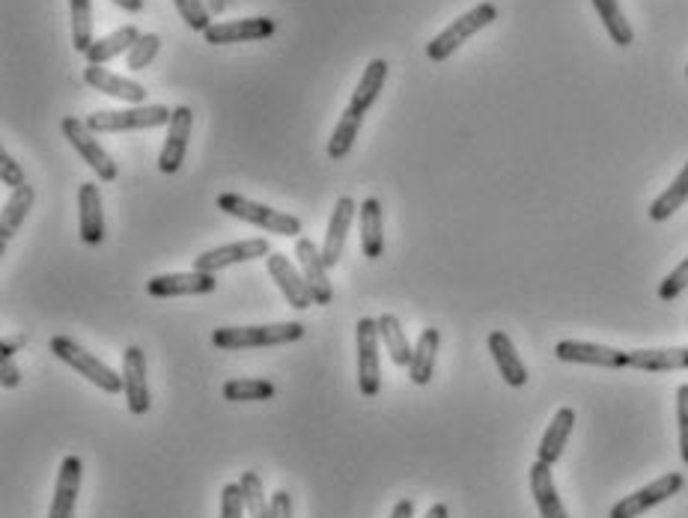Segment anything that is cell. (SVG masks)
<instances>
[{
  "instance_id": "obj_23",
  "label": "cell",
  "mask_w": 688,
  "mask_h": 518,
  "mask_svg": "<svg viewBox=\"0 0 688 518\" xmlns=\"http://www.w3.org/2000/svg\"><path fill=\"white\" fill-rule=\"evenodd\" d=\"M490 352H492V360H495V367H498L501 379L507 381L509 388H522V385H528V367L522 364L519 352H516L513 339H509L504 331H492Z\"/></svg>"
},
{
  "instance_id": "obj_16",
  "label": "cell",
  "mask_w": 688,
  "mask_h": 518,
  "mask_svg": "<svg viewBox=\"0 0 688 518\" xmlns=\"http://www.w3.org/2000/svg\"><path fill=\"white\" fill-rule=\"evenodd\" d=\"M266 269H269V278L278 283V290L283 292L287 304L295 310L313 307V295H310L308 280L301 271H295V266L290 262V257L283 253H269L266 257Z\"/></svg>"
},
{
  "instance_id": "obj_44",
  "label": "cell",
  "mask_w": 688,
  "mask_h": 518,
  "mask_svg": "<svg viewBox=\"0 0 688 518\" xmlns=\"http://www.w3.org/2000/svg\"><path fill=\"white\" fill-rule=\"evenodd\" d=\"M271 518H292L290 492H275L271 495Z\"/></svg>"
},
{
  "instance_id": "obj_9",
  "label": "cell",
  "mask_w": 688,
  "mask_h": 518,
  "mask_svg": "<svg viewBox=\"0 0 688 518\" xmlns=\"http://www.w3.org/2000/svg\"><path fill=\"white\" fill-rule=\"evenodd\" d=\"M269 253L271 250L266 239L229 241V245H221V248H212L206 250V253H200V257L194 259V269L206 271V274H218L221 269L241 266V262H250V259H266Z\"/></svg>"
},
{
  "instance_id": "obj_34",
  "label": "cell",
  "mask_w": 688,
  "mask_h": 518,
  "mask_svg": "<svg viewBox=\"0 0 688 518\" xmlns=\"http://www.w3.org/2000/svg\"><path fill=\"white\" fill-rule=\"evenodd\" d=\"M241 495H245V507L248 518H271V498H266V486L257 471H245L239 477Z\"/></svg>"
},
{
  "instance_id": "obj_42",
  "label": "cell",
  "mask_w": 688,
  "mask_h": 518,
  "mask_svg": "<svg viewBox=\"0 0 688 518\" xmlns=\"http://www.w3.org/2000/svg\"><path fill=\"white\" fill-rule=\"evenodd\" d=\"M0 182L12 191L24 185V173H21L19 161L12 159L10 152H0Z\"/></svg>"
},
{
  "instance_id": "obj_45",
  "label": "cell",
  "mask_w": 688,
  "mask_h": 518,
  "mask_svg": "<svg viewBox=\"0 0 688 518\" xmlns=\"http://www.w3.org/2000/svg\"><path fill=\"white\" fill-rule=\"evenodd\" d=\"M24 343H28V337H15V339L7 337L3 343H0V358H15V352H19Z\"/></svg>"
},
{
  "instance_id": "obj_17",
  "label": "cell",
  "mask_w": 688,
  "mask_h": 518,
  "mask_svg": "<svg viewBox=\"0 0 688 518\" xmlns=\"http://www.w3.org/2000/svg\"><path fill=\"white\" fill-rule=\"evenodd\" d=\"M358 215V206L352 197H340L334 203V212H331L329 229H325V239H322V257L329 262V269L340 266L343 259V250H346V239H350L352 220Z\"/></svg>"
},
{
  "instance_id": "obj_26",
  "label": "cell",
  "mask_w": 688,
  "mask_h": 518,
  "mask_svg": "<svg viewBox=\"0 0 688 518\" xmlns=\"http://www.w3.org/2000/svg\"><path fill=\"white\" fill-rule=\"evenodd\" d=\"M140 40V31L135 24H126L120 31L108 33V36H101L90 45V48L84 51V57H87V66H105L110 63L114 57H120V54H129L135 48V42Z\"/></svg>"
},
{
  "instance_id": "obj_47",
  "label": "cell",
  "mask_w": 688,
  "mask_h": 518,
  "mask_svg": "<svg viewBox=\"0 0 688 518\" xmlns=\"http://www.w3.org/2000/svg\"><path fill=\"white\" fill-rule=\"evenodd\" d=\"M110 3H117V7H120V10H126V12L143 10V0H110Z\"/></svg>"
},
{
  "instance_id": "obj_37",
  "label": "cell",
  "mask_w": 688,
  "mask_h": 518,
  "mask_svg": "<svg viewBox=\"0 0 688 518\" xmlns=\"http://www.w3.org/2000/svg\"><path fill=\"white\" fill-rule=\"evenodd\" d=\"M159 48H161L159 33H140V40L135 42V48L126 54V61H129V69L131 72L147 69V66H150V63L159 57Z\"/></svg>"
},
{
  "instance_id": "obj_38",
  "label": "cell",
  "mask_w": 688,
  "mask_h": 518,
  "mask_svg": "<svg viewBox=\"0 0 688 518\" xmlns=\"http://www.w3.org/2000/svg\"><path fill=\"white\" fill-rule=\"evenodd\" d=\"M173 7H176V12H180L182 21L189 24L191 31L206 33L212 24H215V21L209 19V10H206L203 0H173Z\"/></svg>"
},
{
  "instance_id": "obj_19",
  "label": "cell",
  "mask_w": 688,
  "mask_h": 518,
  "mask_svg": "<svg viewBox=\"0 0 688 518\" xmlns=\"http://www.w3.org/2000/svg\"><path fill=\"white\" fill-rule=\"evenodd\" d=\"M84 84L96 93H105L110 99L126 101V105H143V99H147V87L143 84L105 69V66H87L84 69Z\"/></svg>"
},
{
  "instance_id": "obj_3",
  "label": "cell",
  "mask_w": 688,
  "mask_h": 518,
  "mask_svg": "<svg viewBox=\"0 0 688 518\" xmlns=\"http://www.w3.org/2000/svg\"><path fill=\"white\" fill-rule=\"evenodd\" d=\"M495 19H498V7H495V3H477L474 10H469L465 15H459L456 21H450L439 36L429 40L427 57L436 63L448 61V57H453L471 36H477L480 31H486Z\"/></svg>"
},
{
  "instance_id": "obj_11",
  "label": "cell",
  "mask_w": 688,
  "mask_h": 518,
  "mask_svg": "<svg viewBox=\"0 0 688 518\" xmlns=\"http://www.w3.org/2000/svg\"><path fill=\"white\" fill-rule=\"evenodd\" d=\"M295 259H299L301 274H304V280H308L313 304L329 307L331 301H334V290H331L329 262H325V257H322L320 245L310 239H299L295 241Z\"/></svg>"
},
{
  "instance_id": "obj_33",
  "label": "cell",
  "mask_w": 688,
  "mask_h": 518,
  "mask_svg": "<svg viewBox=\"0 0 688 518\" xmlns=\"http://www.w3.org/2000/svg\"><path fill=\"white\" fill-rule=\"evenodd\" d=\"M72 12V48L84 54L93 42V0H69Z\"/></svg>"
},
{
  "instance_id": "obj_14",
  "label": "cell",
  "mask_w": 688,
  "mask_h": 518,
  "mask_svg": "<svg viewBox=\"0 0 688 518\" xmlns=\"http://www.w3.org/2000/svg\"><path fill=\"white\" fill-rule=\"evenodd\" d=\"M275 31H278V21H271L269 15H257V19L215 21L209 31L203 33V40L209 45H236V42L269 40Z\"/></svg>"
},
{
  "instance_id": "obj_27",
  "label": "cell",
  "mask_w": 688,
  "mask_h": 518,
  "mask_svg": "<svg viewBox=\"0 0 688 518\" xmlns=\"http://www.w3.org/2000/svg\"><path fill=\"white\" fill-rule=\"evenodd\" d=\"M441 334L439 328H423V334L415 343V355H411L409 364V379L418 385V388H427L432 376H436V355H439Z\"/></svg>"
},
{
  "instance_id": "obj_39",
  "label": "cell",
  "mask_w": 688,
  "mask_h": 518,
  "mask_svg": "<svg viewBox=\"0 0 688 518\" xmlns=\"http://www.w3.org/2000/svg\"><path fill=\"white\" fill-rule=\"evenodd\" d=\"M688 290V257L679 262L677 269L670 271L668 278L658 283V299L662 301H674L677 295Z\"/></svg>"
},
{
  "instance_id": "obj_40",
  "label": "cell",
  "mask_w": 688,
  "mask_h": 518,
  "mask_svg": "<svg viewBox=\"0 0 688 518\" xmlns=\"http://www.w3.org/2000/svg\"><path fill=\"white\" fill-rule=\"evenodd\" d=\"M245 495L239 483H227L221 488V518H245Z\"/></svg>"
},
{
  "instance_id": "obj_49",
  "label": "cell",
  "mask_w": 688,
  "mask_h": 518,
  "mask_svg": "<svg viewBox=\"0 0 688 518\" xmlns=\"http://www.w3.org/2000/svg\"><path fill=\"white\" fill-rule=\"evenodd\" d=\"M686 75H688V66H686Z\"/></svg>"
},
{
  "instance_id": "obj_6",
  "label": "cell",
  "mask_w": 688,
  "mask_h": 518,
  "mask_svg": "<svg viewBox=\"0 0 688 518\" xmlns=\"http://www.w3.org/2000/svg\"><path fill=\"white\" fill-rule=\"evenodd\" d=\"M379 320L361 316L355 325V346H358V388L367 399L379 397L381 373H379Z\"/></svg>"
},
{
  "instance_id": "obj_20",
  "label": "cell",
  "mask_w": 688,
  "mask_h": 518,
  "mask_svg": "<svg viewBox=\"0 0 688 518\" xmlns=\"http://www.w3.org/2000/svg\"><path fill=\"white\" fill-rule=\"evenodd\" d=\"M78 229L84 245L105 241V209H101V191L96 182H84L78 188Z\"/></svg>"
},
{
  "instance_id": "obj_2",
  "label": "cell",
  "mask_w": 688,
  "mask_h": 518,
  "mask_svg": "<svg viewBox=\"0 0 688 518\" xmlns=\"http://www.w3.org/2000/svg\"><path fill=\"white\" fill-rule=\"evenodd\" d=\"M218 209L229 218H239L245 224H254V227L266 229L271 236H287V239H295L301 236V220L290 212H278L266 206V203H257V199L241 197V194H221Z\"/></svg>"
},
{
  "instance_id": "obj_10",
  "label": "cell",
  "mask_w": 688,
  "mask_h": 518,
  "mask_svg": "<svg viewBox=\"0 0 688 518\" xmlns=\"http://www.w3.org/2000/svg\"><path fill=\"white\" fill-rule=\"evenodd\" d=\"M122 393L131 414H147L152 406L150 381H147V355L140 346H129L122 352Z\"/></svg>"
},
{
  "instance_id": "obj_12",
  "label": "cell",
  "mask_w": 688,
  "mask_h": 518,
  "mask_svg": "<svg viewBox=\"0 0 688 518\" xmlns=\"http://www.w3.org/2000/svg\"><path fill=\"white\" fill-rule=\"evenodd\" d=\"M191 129H194V110L189 105H180L173 108L168 122V138H164V147L159 152V170L161 173H180L182 161H185V152H189V138Z\"/></svg>"
},
{
  "instance_id": "obj_22",
  "label": "cell",
  "mask_w": 688,
  "mask_h": 518,
  "mask_svg": "<svg viewBox=\"0 0 688 518\" xmlns=\"http://www.w3.org/2000/svg\"><path fill=\"white\" fill-rule=\"evenodd\" d=\"M361 224V253L367 259H379L385 253V212L376 197H367L358 209Z\"/></svg>"
},
{
  "instance_id": "obj_28",
  "label": "cell",
  "mask_w": 688,
  "mask_h": 518,
  "mask_svg": "<svg viewBox=\"0 0 688 518\" xmlns=\"http://www.w3.org/2000/svg\"><path fill=\"white\" fill-rule=\"evenodd\" d=\"M628 367L641 369V373H674V369H688V346L628 352Z\"/></svg>"
},
{
  "instance_id": "obj_13",
  "label": "cell",
  "mask_w": 688,
  "mask_h": 518,
  "mask_svg": "<svg viewBox=\"0 0 688 518\" xmlns=\"http://www.w3.org/2000/svg\"><path fill=\"white\" fill-rule=\"evenodd\" d=\"M218 290V278L206 271H176V274H159L150 278L147 292L152 299H182V295H209Z\"/></svg>"
},
{
  "instance_id": "obj_35",
  "label": "cell",
  "mask_w": 688,
  "mask_h": 518,
  "mask_svg": "<svg viewBox=\"0 0 688 518\" xmlns=\"http://www.w3.org/2000/svg\"><path fill=\"white\" fill-rule=\"evenodd\" d=\"M275 397V385L266 379H229L224 385L227 402H262Z\"/></svg>"
},
{
  "instance_id": "obj_32",
  "label": "cell",
  "mask_w": 688,
  "mask_h": 518,
  "mask_svg": "<svg viewBox=\"0 0 688 518\" xmlns=\"http://www.w3.org/2000/svg\"><path fill=\"white\" fill-rule=\"evenodd\" d=\"M686 199H688V164H682V170L677 173V180L670 182L668 188L662 191V194L649 203L647 215L653 220H668Z\"/></svg>"
},
{
  "instance_id": "obj_48",
  "label": "cell",
  "mask_w": 688,
  "mask_h": 518,
  "mask_svg": "<svg viewBox=\"0 0 688 518\" xmlns=\"http://www.w3.org/2000/svg\"><path fill=\"white\" fill-rule=\"evenodd\" d=\"M423 518H450L448 504H432V507L427 509V516H423Z\"/></svg>"
},
{
  "instance_id": "obj_15",
  "label": "cell",
  "mask_w": 688,
  "mask_h": 518,
  "mask_svg": "<svg viewBox=\"0 0 688 518\" xmlns=\"http://www.w3.org/2000/svg\"><path fill=\"white\" fill-rule=\"evenodd\" d=\"M555 355L563 364H588V367L623 369L628 367V352L599 346V343H581V339H560L555 346Z\"/></svg>"
},
{
  "instance_id": "obj_8",
  "label": "cell",
  "mask_w": 688,
  "mask_h": 518,
  "mask_svg": "<svg viewBox=\"0 0 688 518\" xmlns=\"http://www.w3.org/2000/svg\"><path fill=\"white\" fill-rule=\"evenodd\" d=\"M682 486H686L682 474H662V477L647 483V486L638 488V492H632L628 498L614 504V507H611V518H641L653 507L674 498L677 492H682Z\"/></svg>"
},
{
  "instance_id": "obj_31",
  "label": "cell",
  "mask_w": 688,
  "mask_h": 518,
  "mask_svg": "<svg viewBox=\"0 0 688 518\" xmlns=\"http://www.w3.org/2000/svg\"><path fill=\"white\" fill-rule=\"evenodd\" d=\"M593 10L599 12V19L605 24V31H609L614 45L628 48V45L635 42V31H632V24L626 21L623 10H620L617 0H593Z\"/></svg>"
},
{
  "instance_id": "obj_21",
  "label": "cell",
  "mask_w": 688,
  "mask_h": 518,
  "mask_svg": "<svg viewBox=\"0 0 688 518\" xmlns=\"http://www.w3.org/2000/svg\"><path fill=\"white\" fill-rule=\"evenodd\" d=\"M388 75H390L388 61L376 57V61L367 63V69H364V75H361L358 87H355L350 105H346V110H350L352 117H358V120H364V117H367V110L376 105L379 93L385 90V84H388Z\"/></svg>"
},
{
  "instance_id": "obj_41",
  "label": "cell",
  "mask_w": 688,
  "mask_h": 518,
  "mask_svg": "<svg viewBox=\"0 0 688 518\" xmlns=\"http://www.w3.org/2000/svg\"><path fill=\"white\" fill-rule=\"evenodd\" d=\"M677 427H679V456L688 465V385L677 390Z\"/></svg>"
},
{
  "instance_id": "obj_5",
  "label": "cell",
  "mask_w": 688,
  "mask_h": 518,
  "mask_svg": "<svg viewBox=\"0 0 688 518\" xmlns=\"http://www.w3.org/2000/svg\"><path fill=\"white\" fill-rule=\"evenodd\" d=\"M173 110L164 105H135L126 110H96L87 117V126L96 134H122V131H143L168 126Z\"/></svg>"
},
{
  "instance_id": "obj_43",
  "label": "cell",
  "mask_w": 688,
  "mask_h": 518,
  "mask_svg": "<svg viewBox=\"0 0 688 518\" xmlns=\"http://www.w3.org/2000/svg\"><path fill=\"white\" fill-rule=\"evenodd\" d=\"M0 385L7 390L19 388L21 385V369L15 358H0Z\"/></svg>"
},
{
  "instance_id": "obj_7",
  "label": "cell",
  "mask_w": 688,
  "mask_h": 518,
  "mask_svg": "<svg viewBox=\"0 0 688 518\" xmlns=\"http://www.w3.org/2000/svg\"><path fill=\"white\" fill-rule=\"evenodd\" d=\"M61 131H63V138L72 143V150L78 152L80 159L90 164L93 173H96L101 182L117 180V164H114V159H110V152L101 147L99 140H96V131H90L87 122L78 120V117H63Z\"/></svg>"
},
{
  "instance_id": "obj_36",
  "label": "cell",
  "mask_w": 688,
  "mask_h": 518,
  "mask_svg": "<svg viewBox=\"0 0 688 518\" xmlns=\"http://www.w3.org/2000/svg\"><path fill=\"white\" fill-rule=\"evenodd\" d=\"M361 126H364V120L352 117L350 110H343V117L337 120V129H334V134H331V140H329L331 159L343 161L346 155H350L352 147H355V138H358Z\"/></svg>"
},
{
  "instance_id": "obj_25",
  "label": "cell",
  "mask_w": 688,
  "mask_h": 518,
  "mask_svg": "<svg viewBox=\"0 0 688 518\" xmlns=\"http://www.w3.org/2000/svg\"><path fill=\"white\" fill-rule=\"evenodd\" d=\"M33 203H36V188L28 182L12 191L10 199L3 203V212H0V245H7L19 233L21 224L31 215Z\"/></svg>"
},
{
  "instance_id": "obj_24",
  "label": "cell",
  "mask_w": 688,
  "mask_h": 518,
  "mask_svg": "<svg viewBox=\"0 0 688 518\" xmlns=\"http://www.w3.org/2000/svg\"><path fill=\"white\" fill-rule=\"evenodd\" d=\"M530 492H534V500H537L539 516L569 518L567 509H563V500L558 495V486H555V477H551V465L539 462V458L530 465Z\"/></svg>"
},
{
  "instance_id": "obj_29",
  "label": "cell",
  "mask_w": 688,
  "mask_h": 518,
  "mask_svg": "<svg viewBox=\"0 0 688 518\" xmlns=\"http://www.w3.org/2000/svg\"><path fill=\"white\" fill-rule=\"evenodd\" d=\"M572 427H576V411L560 409L558 414L551 418V423H549V429H546L542 441H539V450H537L539 462H546V465H555V462L563 456L569 435H572Z\"/></svg>"
},
{
  "instance_id": "obj_46",
  "label": "cell",
  "mask_w": 688,
  "mask_h": 518,
  "mask_svg": "<svg viewBox=\"0 0 688 518\" xmlns=\"http://www.w3.org/2000/svg\"><path fill=\"white\" fill-rule=\"evenodd\" d=\"M390 518H415V500L411 498L397 500L394 509H390Z\"/></svg>"
},
{
  "instance_id": "obj_4",
  "label": "cell",
  "mask_w": 688,
  "mask_h": 518,
  "mask_svg": "<svg viewBox=\"0 0 688 518\" xmlns=\"http://www.w3.org/2000/svg\"><path fill=\"white\" fill-rule=\"evenodd\" d=\"M49 349H51V355H57V360H63L66 367L80 373L84 379L93 381V385H96L99 390H105V393H122V373L110 369L105 360L90 355V352L84 349L80 343H75V339L51 337Z\"/></svg>"
},
{
  "instance_id": "obj_30",
  "label": "cell",
  "mask_w": 688,
  "mask_h": 518,
  "mask_svg": "<svg viewBox=\"0 0 688 518\" xmlns=\"http://www.w3.org/2000/svg\"><path fill=\"white\" fill-rule=\"evenodd\" d=\"M379 337H381L385 352L390 355V364H397V367H409L415 349H411L409 337H406V331H402V325H399V320L394 316V313L379 316Z\"/></svg>"
},
{
  "instance_id": "obj_18",
  "label": "cell",
  "mask_w": 688,
  "mask_h": 518,
  "mask_svg": "<svg viewBox=\"0 0 688 518\" xmlns=\"http://www.w3.org/2000/svg\"><path fill=\"white\" fill-rule=\"evenodd\" d=\"M80 477H84V462L78 456L63 458L61 471H57V486H54L49 518H75Z\"/></svg>"
},
{
  "instance_id": "obj_1",
  "label": "cell",
  "mask_w": 688,
  "mask_h": 518,
  "mask_svg": "<svg viewBox=\"0 0 688 518\" xmlns=\"http://www.w3.org/2000/svg\"><path fill=\"white\" fill-rule=\"evenodd\" d=\"M304 337L301 322H278V325H248V328H215L212 346L224 352L236 349H269V346H287Z\"/></svg>"
}]
</instances>
